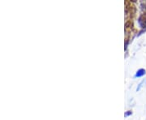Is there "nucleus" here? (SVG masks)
I'll list each match as a JSON object with an SVG mask.
<instances>
[{"label": "nucleus", "instance_id": "obj_3", "mask_svg": "<svg viewBox=\"0 0 146 120\" xmlns=\"http://www.w3.org/2000/svg\"><path fill=\"white\" fill-rule=\"evenodd\" d=\"M132 114V112L131 111H127V112H126L125 113V117H127V116H129Z\"/></svg>", "mask_w": 146, "mask_h": 120}, {"label": "nucleus", "instance_id": "obj_2", "mask_svg": "<svg viewBox=\"0 0 146 120\" xmlns=\"http://www.w3.org/2000/svg\"><path fill=\"white\" fill-rule=\"evenodd\" d=\"M146 73V71L145 69H143V68H141V69H139L137 72H136V77H141V76H143L144 75H145Z\"/></svg>", "mask_w": 146, "mask_h": 120}, {"label": "nucleus", "instance_id": "obj_1", "mask_svg": "<svg viewBox=\"0 0 146 120\" xmlns=\"http://www.w3.org/2000/svg\"><path fill=\"white\" fill-rule=\"evenodd\" d=\"M138 22H139V25H141V28L144 29L145 27H146V13L141 14V16L139 17Z\"/></svg>", "mask_w": 146, "mask_h": 120}]
</instances>
